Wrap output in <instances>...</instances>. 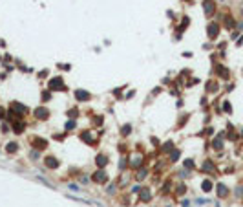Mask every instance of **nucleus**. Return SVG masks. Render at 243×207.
<instances>
[{"instance_id": "obj_7", "label": "nucleus", "mask_w": 243, "mask_h": 207, "mask_svg": "<svg viewBox=\"0 0 243 207\" xmlns=\"http://www.w3.org/2000/svg\"><path fill=\"white\" fill-rule=\"evenodd\" d=\"M218 189H220V196H225L227 194V187L225 185H218Z\"/></svg>"}, {"instance_id": "obj_4", "label": "nucleus", "mask_w": 243, "mask_h": 207, "mask_svg": "<svg viewBox=\"0 0 243 207\" xmlns=\"http://www.w3.org/2000/svg\"><path fill=\"white\" fill-rule=\"evenodd\" d=\"M75 95H77V99H88L90 95L86 94V92H82V90H79V92H75Z\"/></svg>"}, {"instance_id": "obj_6", "label": "nucleus", "mask_w": 243, "mask_h": 207, "mask_svg": "<svg viewBox=\"0 0 243 207\" xmlns=\"http://www.w3.org/2000/svg\"><path fill=\"white\" fill-rule=\"evenodd\" d=\"M130 132H132V127H130V125H124V127H123V134H124V136H128Z\"/></svg>"}, {"instance_id": "obj_8", "label": "nucleus", "mask_w": 243, "mask_h": 207, "mask_svg": "<svg viewBox=\"0 0 243 207\" xmlns=\"http://www.w3.org/2000/svg\"><path fill=\"white\" fill-rule=\"evenodd\" d=\"M16 147H18L16 143H9V145H7V150H9V152H15V150H16Z\"/></svg>"}, {"instance_id": "obj_9", "label": "nucleus", "mask_w": 243, "mask_h": 207, "mask_svg": "<svg viewBox=\"0 0 243 207\" xmlns=\"http://www.w3.org/2000/svg\"><path fill=\"white\" fill-rule=\"evenodd\" d=\"M216 29H218V26L212 24V26H210V37H216Z\"/></svg>"}, {"instance_id": "obj_12", "label": "nucleus", "mask_w": 243, "mask_h": 207, "mask_svg": "<svg viewBox=\"0 0 243 207\" xmlns=\"http://www.w3.org/2000/svg\"><path fill=\"white\" fill-rule=\"evenodd\" d=\"M214 149H221V139H216L214 141Z\"/></svg>"}, {"instance_id": "obj_10", "label": "nucleus", "mask_w": 243, "mask_h": 207, "mask_svg": "<svg viewBox=\"0 0 243 207\" xmlns=\"http://www.w3.org/2000/svg\"><path fill=\"white\" fill-rule=\"evenodd\" d=\"M203 189H205V191L209 193V191L212 189V183H210V182H205V183H203Z\"/></svg>"}, {"instance_id": "obj_11", "label": "nucleus", "mask_w": 243, "mask_h": 207, "mask_svg": "<svg viewBox=\"0 0 243 207\" xmlns=\"http://www.w3.org/2000/svg\"><path fill=\"white\" fill-rule=\"evenodd\" d=\"M205 9H207V13H212V9H214V6L207 2V4H205Z\"/></svg>"}, {"instance_id": "obj_1", "label": "nucleus", "mask_w": 243, "mask_h": 207, "mask_svg": "<svg viewBox=\"0 0 243 207\" xmlns=\"http://www.w3.org/2000/svg\"><path fill=\"white\" fill-rule=\"evenodd\" d=\"M93 180L99 182V183H104V182H106V174H104V171H97V172L93 174Z\"/></svg>"}, {"instance_id": "obj_3", "label": "nucleus", "mask_w": 243, "mask_h": 207, "mask_svg": "<svg viewBox=\"0 0 243 207\" xmlns=\"http://www.w3.org/2000/svg\"><path fill=\"white\" fill-rule=\"evenodd\" d=\"M46 165L53 169V167H57V165H59V161H55V158H48V160H46Z\"/></svg>"}, {"instance_id": "obj_5", "label": "nucleus", "mask_w": 243, "mask_h": 207, "mask_svg": "<svg viewBox=\"0 0 243 207\" xmlns=\"http://www.w3.org/2000/svg\"><path fill=\"white\" fill-rule=\"evenodd\" d=\"M97 165L99 167H104L106 165V158L104 156H97Z\"/></svg>"}, {"instance_id": "obj_13", "label": "nucleus", "mask_w": 243, "mask_h": 207, "mask_svg": "<svg viewBox=\"0 0 243 207\" xmlns=\"http://www.w3.org/2000/svg\"><path fill=\"white\" fill-rule=\"evenodd\" d=\"M70 189L75 191V193H79V185H75V183H70Z\"/></svg>"}, {"instance_id": "obj_2", "label": "nucleus", "mask_w": 243, "mask_h": 207, "mask_svg": "<svg viewBox=\"0 0 243 207\" xmlns=\"http://www.w3.org/2000/svg\"><path fill=\"white\" fill-rule=\"evenodd\" d=\"M35 114H37L38 119H46V117H48V110H46V108H38Z\"/></svg>"}]
</instances>
